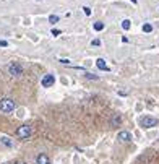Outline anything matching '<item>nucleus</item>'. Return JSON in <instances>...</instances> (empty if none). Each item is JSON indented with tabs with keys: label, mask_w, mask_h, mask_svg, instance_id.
Returning a JSON list of instances; mask_svg holds the SVG:
<instances>
[{
	"label": "nucleus",
	"mask_w": 159,
	"mask_h": 164,
	"mask_svg": "<svg viewBox=\"0 0 159 164\" xmlns=\"http://www.w3.org/2000/svg\"><path fill=\"white\" fill-rule=\"evenodd\" d=\"M36 164H50V158L46 153H39L36 156Z\"/></svg>",
	"instance_id": "8"
},
{
	"label": "nucleus",
	"mask_w": 159,
	"mask_h": 164,
	"mask_svg": "<svg viewBox=\"0 0 159 164\" xmlns=\"http://www.w3.org/2000/svg\"><path fill=\"white\" fill-rule=\"evenodd\" d=\"M8 73L11 76H20V75H23V67L18 62H11L8 65Z\"/></svg>",
	"instance_id": "4"
},
{
	"label": "nucleus",
	"mask_w": 159,
	"mask_h": 164,
	"mask_svg": "<svg viewBox=\"0 0 159 164\" xmlns=\"http://www.w3.org/2000/svg\"><path fill=\"white\" fill-rule=\"evenodd\" d=\"M86 78H88V80H99V76L93 75V73H86Z\"/></svg>",
	"instance_id": "15"
},
{
	"label": "nucleus",
	"mask_w": 159,
	"mask_h": 164,
	"mask_svg": "<svg viewBox=\"0 0 159 164\" xmlns=\"http://www.w3.org/2000/svg\"><path fill=\"white\" fill-rule=\"evenodd\" d=\"M143 31L144 33H151V31H153V26H151L149 23H144L143 25Z\"/></svg>",
	"instance_id": "12"
},
{
	"label": "nucleus",
	"mask_w": 159,
	"mask_h": 164,
	"mask_svg": "<svg viewBox=\"0 0 159 164\" xmlns=\"http://www.w3.org/2000/svg\"><path fill=\"white\" fill-rule=\"evenodd\" d=\"M16 109V104L11 98H2L0 99V111L5 112V114H10Z\"/></svg>",
	"instance_id": "2"
},
{
	"label": "nucleus",
	"mask_w": 159,
	"mask_h": 164,
	"mask_svg": "<svg viewBox=\"0 0 159 164\" xmlns=\"http://www.w3.org/2000/svg\"><path fill=\"white\" fill-rule=\"evenodd\" d=\"M13 164H26V162H25V161H15Z\"/></svg>",
	"instance_id": "21"
},
{
	"label": "nucleus",
	"mask_w": 159,
	"mask_h": 164,
	"mask_svg": "<svg viewBox=\"0 0 159 164\" xmlns=\"http://www.w3.org/2000/svg\"><path fill=\"white\" fill-rule=\"evenodd\" d=\"M31 133H33V128H31V125H28V124H23V125H20L16 128V137L18 138L26 140V138L31 137Z\"/></svg>",
	"instance_id": "3"
},
{
	"label": "nucleus",
	"mask_w": 159,
	"mask_h": 164,
	"mask_svg": "<svg viewBox=\"0 0 159 164\" xmlns=\"http://www.w3.org/2000/svg\"><path fill=\"white\" fill-rule=\"evenodd\" d=\"M132 2H133V3H138V0H132Z\"/></svg>",
	"instance_id": "22"
},
{
	"label": "nucleus",
	"mask_w": 159,
	"mask_h": 164,
	"mask_svg": "<svg viewBox=\"0 0 159 164\" xmlns=\"http://www.w3.org/2000/svg\"><path fill=\"white\" fill-rule=\"evenodd\" d=\"M60 33H62L60 30H52V36H59Z\"/></svg>",
	"instance_id": "17"
},
{
	"label": "nucleus",
	"mask_w": 159,
	"mask_h": 164,
	"mask_svg": "<svg viewBox=\"0 0 159 164\" xmlns=\"http://www.w3.org/2000/svg\"><path fill=\"white\" fill-rule=\"evenodd\" d=\"M117 140L122 141V143H130V141H133V135L128 130H120L117 133Z\"/></svg>",
	"instance_id": "5"
},
{
	"label": "nucleus",
	"mask_w": 159,
	"mask_h": 164,
	"mask_svg": "<svg viewBox=\"0 0 159 164\" xmlns=\"http://www.w3.org/2000/svg\"><path fill=\"white\" fill-rule=\"evenodd\" d=\"M7 46H8V42H7V41H0V47H7Z\"/></svg>",
	"instance_id": "19"
},
{
	"label": "nucleus",
	"mask_w": 159,
	"mask_h": 164,
	"mask_svg": "<svg viewBox=\"0 0 159 164\" xmlns=\"http://www.w3.org/2000/svg\"><path fill=\"white\" fill-rule=\"evenodd\" d=\"M60 63H63V65H67V63H70V60H65V59H62V60H60Z\"/></svg>",
	"instance_id": "20"
},
{
	"label": "nucleus",
	"mask_w": 159,
	"mask_h": 164,
	"mask_svg": "<svg viewBox=\"0 0 159 164\" xmlns=\"http://www.w3.org/2000/svg\"><path fill=\"white\" fill-rule=\"evenodd\" d=\"M122 124V116L117 112V114H112V117H111V127H119Z\"/></svg>",
	"instance_id": "9"
},
{
	"label": "nucleus",
	"mask_w": 159,
	"mask_h": 164,
	"mask_svg": "<svg viewBox=\"0 0 159 164\" xmlns=\"http://www.w3.org/2000/svg\"><path fill=\"white\" fill-rule=\"evenodd\" d=\"M83 10H84V13H86V15H91V10L88 8V7H83Z\"/></svg>",
	"instance_id": "18"
},
{
	"label": "nucleus",
	"mask_w": 159,
	"mask_h": 164,
	"mask_svg": "<svg viewBox=\"0 0 159 164\" xmlns=\"http://www.w3.org/2000/svg\"><path fill=\"white\" fill-rule=\"evenodd\" d=\"M0 143H2L5 148H8V149H13L16 146L15 140H11L10 137H7V135H2V137H0Z\"/></svg>",
	"instance_id": "7"
},
{
	"label": "nucleus",
	"mask_w": 159,
	"mask_h": 164,
	"mask_svg": "<svg viewBox=\"0 0 159 164\" xmlns=\"http://www.w3.org/2000/svg\"><path fill=\"white\" fill-rule=\"evenodd\" d=\"M94 30H96V31H102V30H104V23H101V21L94 23Z\"/></svg>",
	"instance_id": "13"
},
{
	"label": "nucleus",
	"mask_w": 159,
	"mask_h": 164,
	"mask_svg": "<svg viewBox=\"0 0 159 164\" xmlns=\"http://www.w3.org/2000/svg\"><path fill=\"white\" fill-rule=\"evenodd\" d=\"M96 65H98L99 70H109V67L106 65V60H104V59H98V60H96Z\"/></svg>",
	"instance_id": "10"
},
{
	"label": "nucleus",
	"mask_w": 159,
	"mask_h": 164,
	"mask_svg": "<svg viewBox=\"0 0 159 164\" xmlns=\"http://www.w3.org/2000/svg\"><path fill=\"white\" fill-rule=\"evenodd\" d=\"M54 83H55V76L54 75H44L42 76V80H41V84H42V88H52L54 86Z\"/></svg>",
	"instance_id": "6"
},
{
	"label": "nucleus",
	"mask_w": 159,
	"mask_h": 164,
	"mask_svg": "<svg viewBox=\"0 0 159 164\" xmlns=\"http://www.w3.org/2000/svg\"><path fill=\"white\" fill-rule=\"evenodd\" d=\"M130 26H132V21H130V20H124V21H122V28H124L125 31L130 30Z\"/></svg>",
	"instance_id": "11"
},
{
	"label": "nucleus",
	"mask_w": 159,
	"mask_h": 164,
	"mask_svg": "<svg viewBox=\"0 0 159 164\" xmlns=\"http://www.w3.org/2000/svg\"><path fill=\"white\" fill-rule=\"evenodd\" d=\"M138 125L141 127V128H154V127H157L159 125V120L156 119V117H153V116H141L140 119H138Z\"/></svg>",
	"instance_id": "1"
},
{
	"label": "nucleus",
	"mask_w": 159,
	"mask_h": 164,
	"mask_svg": "<svg viewBox=\"0 0 159 164\" xmlns=\"http://www.w3.org/2000/svg\"><path fill=\"white\" fill-rule=\"evenodd\" d=\"M49 21L54 25V23H57V21H59V16H57V15H50V16H49Z\"/></svg>",
	"instance_id": "14"
},
{
	"label": "nucleus",
	"mask_w": 159,
	"mask_h": 164,
	"mask_svg": "<svg viewBox=\"0 0 159 164\" xmlns=\"http://www.w3.org/2000/svg\"><path fill=\"white\" fill-rule=\"evenodd\" d=\"M91 44H93V46H101V41H99V39H93Z\"/></svg>",
	"instance_id": "16"
}]
</instances>
